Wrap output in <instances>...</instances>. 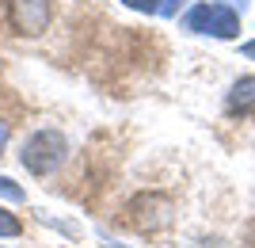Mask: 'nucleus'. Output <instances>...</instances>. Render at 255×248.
<instances>
[{"label":"nucleus","instance_id":"nucleus-6","mask_svg":"<svg viewBox=\"0 0 255 248\" xmlns=\"http://www.w3.org/2000/svg\"><path fill=\"white\" fill-rule=\"evenodd\" d=\"M0 199H8V203H23V187L8 176H0Z\"/></svg>","mask_w":255,"mask_h":248},{"label":"nucleus","instance_id":"nucleus-1","mask_svg":"<svg viewBox=\"0 0 255 248\" xmlns=\"http://www.w3.org/2000/svg\"><path fill=\"white\" fill-rule=\"evenodd\" d=\"M65 153H69V141H65L61 130H34L31 138L23 141V149H19V164L27 168L31 176H53L57 168L65 164Z\"/></svg>","mask_w":255,"mask_h":248},{"label":"nucleus","instance_id":"nucleus-3","mask_svg":"<svg viewBox=\"0 0 255 248\" xmlns=\"http://www.w3.org/2000/svg\"><path fill=\"white\" fill-rule=\"evenodd\" d=\"M8 19H11V27H15V34L38 38L42 31H50L53 8H50V0H11L8 4Z\"/></svg>","mask_w":255,"mask_h":248},{"label":"nucleus","instance_id":"nucleus-7","mask_svg":"<svg viewBox=\"0 0 255 248\" xmlns=\"http://www.w3.org/2000/svg\"><path fill=\"white\" fill-rule=\"evenodd\" d=\"M122 4H126V8H133V11H145V15H156L164 0H122Z\"/></svg>","mask_w":255,"mask_h":248},{"label":"nucleus","instance_id":"nucleus-8","mask_svg":"<svg viewBox=\"0 0 255 248\" xmlns=\"http://www.w3.org/2000/svg\"><path fill=\"white\" fill-rule=\"evenodd\" d=\"M8 134H11V130H8V122L0 119V153H4V145H8Z\"/></svg>","mask_w":255,"mask_h":248},{"label":"nucleus","instance_id":"nucleus-9","mask_svg":"<svg viewBox=\"0 0 255 248\" xmlns=\"http://www.w3.org/2000/svg\"><path fill=\"white\" fill-rule=\"evenodd\" d=\"M221 4H225V8H233V11H236V8H240V11L248 8V0H221Z\"/></svg>","mask_w":255,"mask_h":248},{"label":"nucleus","instance_id":"nucleus-4","mask_svg":"<svg viewBox=\"0 0 255 248\" xmlns=\"http://www.w3.org/2000/svg\"><path fill=\"white\" fill-rule=\"evenodd\" d=\"M229 115H240V119H252L255 115V76H240L233 88H229V99H225Z\"/></svg>","mask_w":255,"mask_h":248},{"label":"nucleus","instance_id":"nucleus-2","mask_svg":"<svg viewBox=\"0 0 255 248\" xmlns=\"http://www.w3.org/2000/svg\"><path fill=\"white\" fill-rule=\"evenodd\" d=\"M183 23H187V31L213 34V38H236V34H240V15H236L233 8H225L221 0H213V4H194Z\"/></svg>","mask_w":255,"mask_h":248},{"label":"nucleus","instance_id":"nucleus-10","mask_svg":"<svg viewBox=\"0 0 255 248\" xmlns=\"http://www.w3.org/2000/svg\"><path fill=\"white\" fill-rule=\"evenodd\" d=\"M244 57H252V61H255V38H252V42H244Z\"/></svg>","mask_w":255,"mask_h":248},{"label":"nucleus","instance_id":"nucleus-5","mask_svg":"<svg viewBox=\"0 0 255 248\" xmlns=\"http://www.w3.org/2000/svg\"><path fill=\"white\" fill-rule=\"evenodd\" d=\"M19 218L15 214H8V210H4V206H0V237H19Z\"/></svg>","mask_w":255,"mask_h":248}]
</instances>
